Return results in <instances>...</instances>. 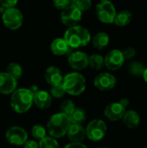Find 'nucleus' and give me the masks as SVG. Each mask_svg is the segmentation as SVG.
Listing matches in <instances>:
<instances>
[{"label": "nucleus", "instance_id": "obj_25", "mask_svg": "<svg viewBox=\"0 0 147 148\" xmlns=\"http://www.w3.org/2000/svg\"><path fill=\"white\" fill-rule=\"evenodd\" d=\"M39 148H59V144L53 137H44L40 140Z\"/></svg>", "mask_w": 147, "mask_h": 148}, {"label": "nucleus", "instance_id": "obj_3", "mask_svg": "<svg viewBox=\"0 0 147 148\" xmlns=\"http://www.w3.org/2000/svg\"><path fill=\"white\" fill-rule=\"evenodd\" d=\"M33 104V95L29 88H19L12 93L10 98V105L17 114L27 112Z\"/></svg>", "mask_w": 147, "mask_h": 148}, {"label": "nucleus", "instance_id": "obj_17", "mask_svg": "<svg viewBox=\"0 0 147 148\" xmlns=\"http://www.w3.org/2000/svg\"><path fill=\"white\" fill-rule=\"evenodd\" d=\"M45 79H46V82L53 87V86H57L62 83L63 75H62V71L57 67L50 66L46 69Z\"/></svg>", "mask_w": 147, "mask_h": 148}, {"label": "nucleus", "instance_id": "obj_29", "mask_svg": "<svg viewBox=\"0 0 147 148\" xmlns=\"http://www.w3.org/2000/svg\"><path fill=\"white\" fill-rule=\"evenodd\" d=\"M31 134H32V136L35 139L42 140L46 135V129L42 126H41V125H36V126H34L32 127Z\"/></svg>", "mask_w": 147, "mask_h": 148}, {"label": "nucleus", "instance_id": "obj_30", "mask_svg": "<svg viewBox=\"0 0 147 148\" xmlns=\"http://www.w3.org/2000/svg\"><path fill=\"white\" fill-rule=\"evenodd\" d=\"M50 94L55 98H62L66 94V92L62 87V84H60L57 86H53L50 89Z\"/></svg>", "mask_w": 147, "mask_h": 148}, {"label": "nucleus", "instance_id": "obj_19", "mask_svg": "<svg viewBox=\"0 0 147 148\" xmlns=\"http://www.w3.org/2000/svg\"><path fill=\"white\" fill-rule=\"evenodd\" d=\"M123 122L126 127L129 129H135L139 127L140 123V117L139 114L134 110L126 111L124 116L122 117Z\"/></svg>", "mask_w": 147, "mask_h": 148}, {"label": "nucleus", "instance_id": "obj_1", "mask_svg": "<svg viewBox=\"0 0 147 148\" xmlns=\"http://www.w3.org/2000/svg\"><path fill=\"white\" fill-rule=\"evenodd\" d=\"M64 39L72 49H77L87 46L91 40V35L86 28L75 25L65 31Z\"/></svg>", "mask_w": 147, "mask_h": 148}, {"label": "nucleus", "instance_id": "obj_31", "mask_svg": "<svg viewBox=\"0 0 147 148\" xmlns=\"http://www.w3.org/2000/svg\"><path fill=\"white\" fill-rule=\"evenodd\" d=\"M54 5L58 10H64L67 7L70 6V1L69 0H53Z\"/></svg>", "mask_w": 147, "mask_h": 148}, {"label": "nucleus", "instance_id": "obj_20", "mask_svg": "<svg viewBox=\"0 0 147 148\" xmlns=\"http://www.w3.org/2000/svg\"><path fill=\"white\" fill-rule=\"evenodd\" d=\"M133 19V14L129 10H121L117 13L113 23L119 27H124L128 25Z\"/></svg>", "mask_w": 147, "mask_h": 148}, {"label": "nucleus", "instance_id": "obj_39", "mask_svg": "<svg viewBox=\"0 0 147 148\" xmlns=\"http://www.w3.org/2000/svg\"><path fill=\"white\" fill-rule=\"evenodd\" d=\"M103 148H106V147H103Z\"/></svg>", "mask_w": 147, "mask_h": 148}, {"label": "nucleus", "instance_id": "obj_33", "mask_svg": "<svg viewBox=\"0 0 147 148\" xmlns=\"http://www.w3.org/2000/svg\"><path fill=\"white\" fill-rule=\"evenodd\" d=\"M17 1L18 0H0V3L4 9H9L15 7V5L17 3Z\"/></svg>", "mask_w": 147, "mask_h": 148}, {"label": "nucleus", "instance_id": "obj_9", "mask_svg": "<svg viewBox=\"0 0 147 148\" xmlns=\"http://www.w3.org/2000/svg\"><path fill=\"white\" fill-rule=\"evenodd\" d=\"M5 138L10 144L15 146H22L28 140V134L23 128L15 126L10 127L7 130L5 134Z\"/></svg>", "mask_w": 147, "mask_h": 148}, {"label": "nucleus", "instance_id": "obj_8", "mask_svg": "<svg viewBox=\"0 0 147 148\" xmlns=\"http://www.w3.org/2000/svg\"><path fill=\"white\" fill-rule=\"evenodd\" d=\"M81 17H82L81 11L73 5H70L66 9H64L61 14V20L62 23L68 27H73L77 25V23L81 22Z\"/></svg>", "mask_w": 147, "mask_h": 148}, {"label": "nucleus", "instance_id": "obj_35", "mask_svg": "<svg viewBox=\"0 0 147 148\" xmlns=\"http://www.w3.org/2000/svg\"><path fill=\"white\" fill-rule=\"evenodd\" d=\"M23 145L24 148H39V145L35 140H27Z\"/></svg>", "mask_w": 147, "mask_h": 148}, {"label": "nucleus", "instance_id": "obj_24", "mask_svg": "<svg viewBox=\"0 0 147 148\" xmlns=\"http://www.w3.org/2000/svg\"><path fill=\"white\" fill-rule=\"evenodd\" d=\"M7 72L10 75H11L13 78H15L16 80L20 79V77L23 75V69L21 67V65L19 63L16 62H11L7 66L6 69Z\"/></svg>", "mask_w": 147, "mask_h": 148}, {"label": "nucleus", "instance_id": "obj_26", "mask_svg": "<svg viewBox=\"0 0 147 148\" xmlns=\"http://www.w3.org/2000/svg\"><path fill=\"white\" fill-rule=\"evenodd\" d=\"M70 5L75 6L81 12L90 9L92 5V0H69Z\"/></svg>", "mask_w": 147, "mask_h": 148}, {"label": "nucleus", "instance_id": "obj_15", "mask_svg": "<svg viewBox=\"0 0 147 148\" xmlns=\"http://www.w3.org/2000/svg\"><path fill=\"white\" fill-rule=\"evenodd\" d=\"M51 51L55 56H69L73 49L65 41L64 38H56L55 39L50 46Z\"/></svg>", "mask_w": 147, "mask_h": 148}, {"label": "nucleus", "instance_id": "obj_23", "mask_svg": "<svg viewBox=\"0 0 147 148\" xmlns=\"http://www.w3.org/2000/svg\"><path fill=\"white\" fill-rule=\"evenodd\" d=\"M71 124H79L81 125L86 120V113L82 108H75L74 112L68 116Z\"/></svg>", "mask_w": 147, "mask_h": 148}, {"label": "nucleus", "instance_id": "obj_36", "mask_svg": "<svg viewBox=\"0 0 147 148\" xmlns=\"http://www.w3.org/2000/svg\"><path fill=\"white\" fill-rule=\"evenodd\" d=\"M29 90L30 91V93H31L32 95H34L35 93H36V92L39 90V88H38V87H37L36 85H33V86H31V87L29 88Z\"/></svg>", "mask_w": 147, "mask_h": 148}, {"label": "nucleus", "instance_id": "obj_10", "mask_svg": "<svg viewBox=\"0 0 147 148\" xmlns=\"http://www.w3.org/2000/svg\"><path fill=\"white\" fill-rule=\"evenodd\" d=\"M125 58L121 50L113 49L108 52L104 58L105 66L109 70H117L124 64Z\"/></svg>", "mask_w": 147, "mask_h": 148}, {"label": "nucleus", "instance_id": "obj_32", "mask_svg": "<svg viewBox=\"0 0 147 148\" xmlns=\"http://www.w3.org/2000/svg\"><path fill=\"white\" fill-rule=\"evenodd\" d=\"M122 54L124 56L125 60H129V59H132L136 55V50L133 47H128L122 51Z\"/></svg>", "mask_w": 147, "mask_h": 148}, {"label": "nucleus", "instance_id": "obj_22", "mask_svg": "<svg viewBox=\"0 0 147 148\" xmlns=\"http://www.w3.org/2000/svg\"><path fill=\"white\" fill-rule=\"evenodd\" d=\"M88 65L95 70H100L105 66L104 57L98 54H94L88 56Z\"/></svg>", "mask_w": 147, "mask_h": 148}, {"label": "nucleus", "instance_id": "obj_4", "mask_svg": "<svg viewBox=\"0 0 147 148\" xmlns=\"http://www.w3.org/2000/svg\"><path fill=\"white\" fill-rule=\"evenodd\" d=\"M62 84L65 92L71 95H80L86 89V79L77 72L66 75Z\"/></svg>", "mask_w": 147, "mask_h": 148}, {"label": "nucleus", "instance_id": "obj_11", "mask_svg": "<svg viewBox=\"0 0 147 148\" xmlns=\"http://www.w3.org/2000/svg\"><path fill=\"white\" fill-rule=\"evenodd\" d=\"M94 84L101 91H108L115 87L116 78L112 74L101 73L94 78Z\"/></svg>", "mask_w": 147, "mask_h": 148}, {"label": "nucleus", "instance_id": "obj_38", "mask_svg": "<svg viewBox=\"0 0 147 148\" xmlns=\"http://www.w3.org/2000/svg\"><path fill=\"white\" fill-rule=\"evenodd\" d=\"M142 75H143V77H144V80L146 81V82L147 83V67L146 68H145V70H144Z\"/></svg>", "mask_w": 147, "mask_h": 148}, {"label": "nucleus", "instance_id": "obj_12", "mask_svg": "<svg viewBox=\"0 0 147 148\" xmlns=\"http://www.w3.org/2000/svg\"><path fill=\"white\" fill-rule=\"evenodd\" d=\"M69 66L75 70L85 69L88 66V56L81 51L72 52L68 59Z\"/></svg>", "mask_w": 147, "mask_h": 148}, {"label": "nucleus", "instance_id": "obj_18", "mask_svg": "<svg viewBox=\"0 0 147 148\" xmlns=\"http://www.w3.org/2000/svg\"><path fill=\"white\" fill-rule=\"evenodd\" d=\"M68 139L73 142H81L86 137V130L81 125L79 124H71L68 132Z\"/></svg>", "mask_w": 147, "mask_h": 148}, {"label": "nucleus", "instance_id": "obj_34", "mask_svg": "<svg viewBox=\"0 0 147 148\" xmlns=\"http://www.w3.org/2000/svg\"><path fill=\"white\" fill-rule=\"evenodd\" d=\"M64 148H88L81 142H72L68 144Z\"/></svg>", "mask_w": 147, "mask_h": 148}, {"label": "nucleus", "instance_id": "obj_2", "mask_svg": "<svg viewBox=\"0 0 147 148\" xmlns=\"http://www.w3.org/2000/svg\"><path fill=\"white\" fill-rule=\"evenodd\" d=\"M71 125L69 117L62 113L55 114L50 117L47 124V130L53 138H62Z\"/></svg>", "mask_w": 147, "mask_h": 148}, {"label": "nucleus", "instance_id": "obj_27", "mask_svg": "<svg viewBox=\"0 0 147 148\" xmlns=\"http://www.w3.org/2000/svg\"><path fill=\"white\" fill-rule=\"evenodd\" d=\"M75 109V105L71 100H66L61 105L62 113L68 115V116H69L74 112Z\"/></svg>", "mask_w": 147, "mask_h": 148}, {"label": "nucleus", "instance_id": "obj_28", "mask_svg": "<svg viewBox=\"0 0 147 148\" xmlns=\"http://www.w3.org/2000/svg\"><path fill=\"white\" fill-rule=\"evenodd\" d=\"M144 70H145V68H144L143 64L139 62H134L131 63L129 66V72L132 75H136V76L142 75Z\"/></svg>", "mask_w": 147, "mask_h": 148}, {"label": "nucleus", "instance_id": "obj_13", "mask_svg": "<svg viewBox=\"0 0 147 148\" xmlns=\"http://www.w3.org/2000/svg\"><path fill=\"white\" fill-rule=\"evenodd\" d=\"M126 111V108L120 102H113L106 107L104 114L108 120L116 121L122 119Z\"/></svg>", "mask_w": 147, "mask_h": 148}, {"label": "nucleus", "instance_id": "obj_7", "mask_svg": "<svg viewBox=\"0 0 147 148\" xmlns=\"http://www.w3.org/2000/svg\"><path fill=\"white\" fill-rule=\"evenodd\" d=\"M86 136L92 141H99L102 140L107 133V125L102 120H93L87 127Z\"/></svg>", "mask_w": 147, "mask_h": 148}, {"label": "nucleus", "instance_id": "obj_5", "mask_svg": "<svg viewBox=\"0 0 147 148\" xmlns=\"http://www.w3.org/2000/svg\"><path fill=\"white\" fill-rule=\"evenodd\" d=\"M98 19L104 23H113L117 14L113 3L109 0H101L95 7Z\"/></svg>", "mask_w": 147, "mask_h": 148}, {"label": "nucleus", "instance_id": "obj_21", "mask_svg": "<svg viewBox=\"0 0 147 148\" xmlns=\"http://www.w3.org/2000/svg\"><path fill=\"white\" fill-rule=\"evenodd\" d=\"M109 43V36L106 32H99L93 38V45L97 49H103Z\"/></svg>", "mask_w": 147, "mask_h": 148}, {"label": "nucleus", "instance_id": "obj_6", "mask_svg": "<svg viewBox=\"0 0 147 148\" xmlns=\"http://www.w3.org/2000/svg\"><path fill=\"white\" fill-rule=\"evenodd\" d=\"M2 19L4 25L8 29H17L22 26L23 17L21 11L18 9L13 7L4 10L2 15Z\"/></svg>", "mask_w": 147, "mask_h": 148}, {"label": "nucleus", "instance_id": "obj_14", "mask_svg": "<svg viewBox=\"0 0 147 148\" xmlns=\"http://www.w3.org/2000/svg\"><path fill=\"white\" fill-rule=\"evenodd\" d=\"M17 86V80L8 73H0V94H12Z\"/></svg>", "mask_w": 147, "mask_h": 148}, {"label": "nucleus", "instance_id": "obj_37", "mask_svg": "<svg viewBox=\"0 0 147 148\" xmlns=\"http://www.w3.org/2000/svg\"><path fill=\"white\" fill-rule=\"evenodd\" d=\"M126 108V107L129 105V100H127V99H126V98H124V99H121L120 100V101Z\"/></svg>", "mask_w": 147, "mask_h": 148}, {"label": "nucleus", "instance_id": "obj_16", "mask_svg": "<svg viewBox=\"0 0 147 148\" xmlns=\"http://www.w3.org/2000/svg\"><path fill=\"white\" fill-rule=\"evenodd\" d=\"M33 103H35L38 108L46 109L49 108L52 103L51 95L49 92L39 89L33 95Z\"/></svg>", "mask_w": 147, "mask_h": 148}]
</instances>
